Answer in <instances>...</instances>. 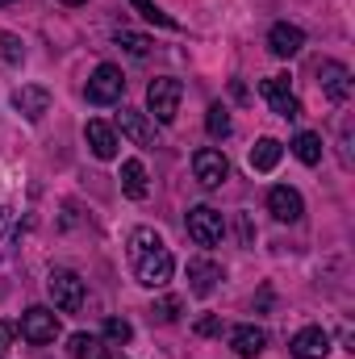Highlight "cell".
<instances>
[{"instance_id":"cell-8","label":"cell","mask_w":355,"mask_h":359,"mask_svg":"<svg viewBox=\"0 0 355 359\" xmlns=\"http://www.w3.org/2000/svg\"><path fill=\"white\" fill-rule=\"evenodd\" d=\"M260 92H264V100L272 104L276 117H284V121H297L301 117V100L288 88V76H267L264 84H260Z\"/></svg>"},{"instance_id":"cell-15","label":"cell","mask_w":355,"mask_h":359,"mask_svg":"<svg viewBox=\"0 0 355 359\" xmlns=\"http://www.w3.org/2000/svg\"><path fill=\"white\" fill-rule=\"evenodd\" d=\"M217 280H222V264H213V259H192L188 264V284H192L196 297H209L217 288Z\"/></svg>"},{"instance_id":"cell-32","label":"cell","mask_w":355,"mask_h":359,"mask_svg":"<svg viewBox=\"0 0 355 359\" xmlns=\"http://www.w3.org/2000/svg\"><path fill=\"white\" fill-rule=\"evenodd\" d=\"M63 4H84V0H63Z\"/></svg>"},{"instance_id":"cell-12","label":"cell","mask_w":355,"mask_h":359,"mask_svg":"<svg viewBox=\"0 0 355 359\" xmlns=\"http://www.w3.org/2000/svg\"><path fill=\"white\" fill-rule=\"evenodd\" d=\"M267 213H272L276 222H297V217L305 213V201H301V192H297V188L276 184V188L267 192Z\"/></svg>"},{"instance_id":"cell-5","label":"cell","mask_w":355,"mask_h":359,"mask_svg":"<svg viewBox=\"0 0 355 359\" xmlns=\"http://www.w3.org/2000/svg\"><path fill=\"white\" fill-rule=\"evenodd\" d=\"M17 330L25 334V343L46 347V343H55V339H59V318H55V309L34 305V309H25V313H21V326H17Z\"/></svg>"},{"instance_id":"cell-18","label":"cell","mask_w":355,"mask_h":359,"mask_svg":"<svg viewBox=\"0 0 355 359\" xmlns=\"http://www.w3.org/2000/svg\"><path fill=\"white\" fill-rule=\"evenodd\" d=\"M121 192H126L130 201H147L151 184H147V168H142V159H126V163H121Z\"/></svg>"},{"instance_id":"cell-9","label":"cell","mask_w":355,"mask_h":359,"mask_svg":"<svg viewBox=\"0 0 355 359\" xmlns=\"http://www.w3.org/2000/svg\"><path fill=\"white\" fill-rule=\"evenodd\" d=\"M121 92H126V76H121V67L100 63V67L92 72V80H88V100L92 104H113V100H121Z\"/></svg>"},{"instance_id":"cell-33","label":"cell","mask_w":355,"mask_h":359,"mask_svg":"<svg viewBox=\"0 0 355 359\" xmlns=\"http://www.w3.org/2000/svg\"><path fill=\"white\" fill-rule=\"evenodd\" d=\"M4 4H13V0H0V8H4Z\"/></svg>"},{"instance_id":"cell-20","label":"cell","mask_w":355,"mask_h":359,"mask_svg":"<svg viewBox=\"0 0 355 359\" xmlns=\"http://www.w3.org/2000/svg\"><path fill=\"white\" fill-rule=\"evenodd\" d=\"M67 351H72V359H109V351H105V339H96V334H72V343H67Z\"/></svg>"},{"instance_id":"cell-7","label":"cell","mask_w":355,"mask_h":359,"mask_svg":"<svg viewBox=\"0 0 355 359\" xmlns=\"http://www.w3.org/2000/svg\"><path fill=\"white\" fill-rule=\"evenodd\" d=\"M318 84L326 92V100H335V104H343V100H351V67L347 63H339V59H322L318 63Z\"/></svg>"},{"instance_id":"cell-13","label":"cell","mask_w":355,"mask_h":359,"mask_svg":"<svg viewBox=\"0 0 355 359\" xmlns=\"http://www.w3.org/2000/svg\"><path fill=\"white\" fill-rule=\"evenodd\" d=\"M13 109L25 117V121H42L51 113V92L38 88V84H25V88L13 92Z\"/></svg>"},{"instance_id":"cell-29","label":"cell","mask_w":355,"mask_h":359,"mask_svg":"<svg viewBox=\"0 0 355 359\" xmlns=\"http://www.w3.org/2000/svg\"><path fill=\"white\" fill-rule=\"evenodd\" d=\"M217 330H222L217 318H201V322H196V334H217Z\"/></svg>"},{"instance_id":"cell-25","label":"cell","mask_w":355,"mask_h":359,"mask_svg":"<svg viewBox=\"0 0 355 359\" xmlns=\"http://www.w3.org/2000/svg\"><path fill=\"white\" fill-rule=\"evenodd\" d=\"M159 243H163V238H159L151 226H138V230L130 234V259H138L142 251H151V247H159Z\"/></svg>"},{"instance_id":"cell-10","label":"cell","mask_w":355,"mask_h":359,"mask_svg":"<svg viewBox=\"0 0 355 359\" xmlns=\"http://www.w3.org/2000/svg\"><path fill=\"white\" fill-rule=\"evenodd\" d=\"M301 46H305V29H301V25L276 21V25L267 29V50H272L276 59H293V55H301Z\"/></svg>"},{"instance_id":"cell-1","label":"cell","mask_w":355,"mask_h":359,"mask_svg":"<svg viewBox=\"0 0 355 359\" xmlns=\"http://www.w3.org/2000/svg\"><path fill=\"white\" fill-rule=\"evenodd\" d=\"M180 96H184V84H180V80H172V76L151 80V88H147V109H151V117H155L159 126H172V121H176Z\"/></svg>"},{"instance_id":"cell-24","label":"cell","mask_w":355,"mask_h":359,"mask_svg":"<svg viewBox=\"0 0 355 359\" xmlns=\"http://www.w3.org/2000/svg\"><path fill=\"white\" fill-rule=\"evenodd\" d=\"M117 46H126L134 59H147V55H151V38H142V34H134V29H117Z\"/></svg>"},{"instance_id":"cell-31","label":"cell","mask_w":355,"mask_h":359,"mask_svg":"<svg viewBox=\"0 0 355 359\" xmlns=\"http://www.w3.org/2000/svg\"><path fill=\"white\" fill-rule=\"evenodd\" d=\"M0 359H4V334H0Z\"/></svg>"},{"instance_id":"cell-3","label":"cell","mask_w":355,"mask_h":359,"mask_svg":"<svg viewBox=\"0 0 355 359\" xmlns=\"http://www.w3.org/2000/svg\"><path fill=\"white\" fill-rule=\"evenodd\" d=\"M172 271H176V259H172V251H168L163 243L151 247V251H142V255L134 259V276H138L142 288H163V284L172 280Z\"/></svg>"},{"instance_id":"cell-4","label":"cell","mask_w":355,"mask_h":359,"mask_svg":"<svg viewBox=\"0 0 355 359\" xmlns=\"http://www.w3.org/2000/svg\"><path fill=\"white\" fill-rule=\"evenodd\" d=\"M222 234H226V222H222L217 209H209V205L188 209V238H192L196 247H217Z\"/></svg>"},{"instance_id":"cell-11","label":"cell","mask_w":355,"mask_h":359,"mask_svg":"<svg viewBox=\"0 0 355 359\" xmlns=\"http://www.w3.org/2000/svg\"><path fill=\"white\" fill-rule=\"evenodd\" d=\"M288 351H293V359H326L330 355V334L322 326H305V330L293 334Z\"/></svg>"},{"instance_id":"cell-6","label":"cell","mask_w":355,"mask_h":359,"mask_svg":"<svg viewBox=\"0 0 355 359\" xmlns=\"http://www.w3.org/2000/svg\"><path fill=\"white\" fill-rule=\"evenodd\" d=\"M192 176H196L201 188H222L230 180V163H226V155L217 147H201L192 155Z\"/></svg>"},{"instance_id":"cell-2","label":"cell","mask_w":355,"mask_h":359,"mask_svg":"<svg viewBox=\"0 0 355 359\" xmlns=\"http://www.w3.org/2000/svg\"><path fill=\"white\" fill-rule=\"evenodd\" d=\"M46 292L59 313H80V305H84V280L67 268H55L46 276Z\"/></svg>"},{"instance_id":"cell-30","label":"cell","mask_w":355,"mask_h":359,"mask_svg":"<svg viewBox=\"0 0 355 359\" xmlns=\"http://www.w3.org/2000/svg\"><path fill=\"white\" fill-rule=\"evenodd\" d=\"M8 222H13V209H0V234L8 230Z\"/></svg>"},{"instance_id":"cell-19","label":"cell","mask_w":355,"mask_h":359,"mask_svg":"<svg viewBox=\"0 0 355 359\" xmlns=\"http://www.w3.org/2000/svg\"><path fill=\"white\" fill-rule=\"evenodd\" d=\"M280 155H284V147H280L276 138H260V142L251 147V172H272V168L280 163Z\"/></svg>"},{"instance_id":"cell-14","label":"cell","mask_w":355,"mask_h":359,"mask_svg":"<svg viewBox=\"0 0 355 359\" xmlns=\"http://www.w3.org/2000/svg\"><path fill=\"white\" fill-rule=\"evenodd\" d=\"M230 347H234L239 359H260L264 347H267V334L260 326H234V330H230Z\"/></svg>"},{"instance_id":"cell-21","label":"cell","mask_w":355,"mask_h":359,"mask_svg":"<svg viewBox=\"0 0 355 359\" xmlns=\"http://www.w3.org/2000/svg\"><path fill=\"white\" fill-rule=\"evenodd\" d=\"M293 155H297L305 168L322 163V138H318V134H309V130H301V134L293 138Z\"/></svg>"},{"instance_id":"cell-22","label":"cell","mask_w":355,"mask_h":359,"mask_svg":"<svg viewBox=\"0 0 355 359\" xmlns=\"http://www.w3.org/2000/svg\"><path fill=\"white\" fill-rule=\"evenodd\" d=\"M134 8H138V17L142 21H151V25H159V29H180V21L172 17V13H163L155 0H130Z\"/></svg>"},{"instance_id":"cell-16","label":"cell","mask_w":355,"mask_h":359,"mask_svg":"<svg viewBox=\"0 0 355 359\" xmlns=\"http://www.w3.org/2000/svg\"><path fill=\"white\" fill-rule=\"evenodd\" d=\"M84 138H88V147H92L96 159H117V134H113V126L88 121V126H84Z\"/></svg>"},{"instance_id":"cell-27","label":"cell","mask_w":355,"mask_h":359,"mask_svg":"<svg viewBox=\"0 0 355 359\" xmlns=\"http://www.w3.org/2000/svg\"><path fill=\"white\" fill-rule=\"evenodd\" d=\"M105 339H109V343H130V339H134V326H130L126 318H109V322H105Z\"/></svg>"},{"instance_id":"cell-17","label":"cell","mask_w":355,"mask_h":359,"mask_svg":"<svg viewBox=\"0 0 355 359\" xmlns=\"http://www.w3.org/2000/svg\"><path fill=\"white\" fill-rule=\"evenodd\" d=\"M117 121H121V134H126L134 147H155V130L147 126V117H142V113L121 109V113H117Z\"/></svg>"},{"instance_id":"cell-23","label":"cell","mask_w":355,"mask_h":359,"mask_svg":"<svg viewBox=\"0 0 355 359\" xmlns=\"http://www.w3.org/2000/svg\"><path fill=\"white\" fill-rule=\"evenodd\" d=\"M205 130H209V138H230V113H226V104H209Z\"/></svg>"},{"instance_id":"cell-28","label":"cell","mask_w":355,"mask_h":359,"mask_svg":"<svg viewBox=\"0 0 355 359\" xmlns=\"http://www.w3.org/2000/svg\"><path fill=\"white\" fill-rule=\"evenodd\" d=\"M0 50H4V59H8V63H21V42H17V38H8V34H4V38H0Z\"/></svg>"},{"instance_id":"cell-26","label":"cell","mask_w":355,"mask_h":359,"mask_svg":"<svg viewBox=\"0 0 355 359\" xmlns=\"http://www.w3.org/2000/svg\"><path fill=\"white\" fill-rule=\"evenodd\" d=\"M176 318H180V297H163V301L151 305V322L168 326V322H176Z\"/></svg>"}]
</instances>
